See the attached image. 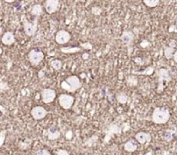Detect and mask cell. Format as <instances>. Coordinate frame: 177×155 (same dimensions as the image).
Wrapping results in <instances>:
<instances>
[{
	"instance_id": "11",
	"label": "cell",
	"mask_w": 177,
	"mask_h": 155,
	"mask_svg": "<svg viewBox=\"0 0 177 155\" xmlns=\"http://www.w3.org/2000/svg\"><path fill=\"white\" fill-rule=\"evenodd\" d=\"M120 40L124 44L130 46L134 40V33L130 30H124L120 36Z\"/></svg>"
},
{
	"instance_id": "18",
	"label": "cell",
	"mask_w": 177,
	"mask_h": 155,
	"mask_svg": "<svg viewBox=\"0 0 177 155\" xmlns=\"http://www.w3.org/2000/svg\"><path fill=\"white\" fill-rule=\"evenodd\" d=\"M155 71V68L150 66V67H147L145 69L143 70H137V71H133V74L135 75H146V76H150L152 75Z\"/></svg>"
},
{
	"instance_id": "25",
	"label": "cell",
	"mask_w": 177,
	"mask_h": 155,
	"mask_svg": "<svg viewBox=\"0 0 177 155\" xmlns=\"http://www.w3.org/2000/svg\"><path fill=\"white\" fill-rule=\"evenodd\" d=\"M80 46L83 49H87V50H91V49H92V45L90 42H85V43H81Z\"/></svg>"
},
{
	"instance_id": "14",
	"label": "cell",
	"mask_w": 177,
	"mask_h": 155,
	"mask_svg": "<svg viewBox=\"0 0 177 155\" xmlns=\"http://www.w3.org/2000/svg\"><path fill=\"white\" fill-rule=\"evenodd\" d=\"M124 148L128 153H134L137 150V144L133 140H130L124 145Z\"/></svg>"
},
{
	"instance_id": "26",
	"label": "cell",
	"mask_w": 177,
	"mask_h": 155,
	"mask_svg": "<svg viewBox=\"0 0 177 155\" xmlns=\"http://www.w3.org/2000/svg\"><path fill=\"white\" fill-rule=\"evenodd\" d=\"M36 155H52V154L50 153V152H49V150L43 149V150L38 151Z\"/></svg>"
},
{
	"instance_id": "2",
	"label": "cell",
	"mask_w": 177,
	"mask_h": 155,
	"mask_svg": "<svg viewBox=\"0 0 177 155\" xmlns=\"http://www.w3.org/2000/svg\"><path fill=\"white\" fill-rule=\"evenodd\" d=\"M82 86L81 81L76 76H70L67 77L61 83V88L69 93H74L79 89Z\"/></svg>"
},
{
	"instance_id": "13",
	"label": "cell",
	"mask_w": 177,
	"mask_h": 155,
	"mask_svg": "<svg viewBox=\"0 0 177 155\" xmlns=\"http://www.w3.org/2000/svg\"><path fill=\"white\" fill-rule=\"evenodd\" d=\"M1 42H2L3 44H5L6 46L12 45L13 43L16 42L14 34H13L11 31H6V32H5V34L3 35V37L1 39Z\"/></svg>"
},
{
	"instance_id": "30",
	"label": "cell",
	"mask_w": 177,
	"mask_h": 155,
	"mask_svg": "<svg viewBox=\"0 0 177 155\" xmlns=\"http://www.w3.org/2000/svg\"><path fill=\"white\" fill-rule=\"evenodd\" d=\"M140 45L142 46V47H143V48H146L147 45H149V42H148V41H144V42H141Z\"/></svg>"
},
{
	"instance_id": "15",
	"label": "cell",
	"mask_w": 177,
	"mask_h": 155,
	"mask_svg": "<svg viewBox=\"0 0 177 155\" xmlns=\"http://www.w3.org/2000/svg\"><path fill=\"white\" fill-rule=\"evenodd\" d=\"M31 13L32 16H35L36 18H39L40 16H42L43 14V5H39V4H36L32 6L31 8Z\"/></svg>"
},
{
	"instance_id": "23",
	"label": "cell",
	"mask_w": 177,
	"mask_h": 155,
	"mask_svg": "<svg viewBox=\"0 0 177 155\" xmlns=\"http://www.w3.org/2000/svg\"><path fill=\"white\" fill-rule=\"evenodd\" d=\"M6 133L7 130L0 131V147H2L5 143V138H6Z\"/></svg>"
},
{
	"instance_id": "12",
	"label": "cell",
	"mask_w": 177,
	"mask_h": 155,
	"mask_svg": "<svg viewBox=\"0 0 177 155\" xmlns=\"http://www.w3.org/2000/svg\"><path fill=\"white\" fill-rule=\"evenodd\" d=\"M135 139L141 145L149 144L151 141V136H150V134L148 133H145V132H138V133H137L135 134Z\"/></svg>"
},
{
	"instance_id": "28",
	"label": "cell",
	"mask_w": 177,
	"mask_h": 155,
	"mask_svg": "<svg viewBox=\"0 0 177 155\" xmlns=\"http://www.w3.org/2000/svg\"><path fill=\"white\" fill-rule=\"evenodd\" d=\"M65 138H66V140H71L72 138H73V132L71 131V130H69V131H67L66 133V134H65Z\"/></svg>"
},
{
	"instance_id": "19",
	"label": "cell",
	"mask_w": 177,
	"mask_h": 155,
	"mask_svg": "<svg viewBox=\"0 0 177 155\" xmlns=\"http://www.w3.org/2000/svg\"><path fill=\"white\" fill-rule=\"evenodd\" d=\"M175 53V48L173 47H165L164 48V56L168 60H170L172 58H174V55Z\"/></svg>"
},
{
	"instance_id": "36",
	"label": "cell",
	"mask_w": 177,
	"mask_h": 155,
	"mask_svg": "<svg viewBox=\"0 0 177 155\" xmlns=\"http://www.w3.org/2000/svg\"><path fill=\"white\" fill-rule=\"evenodd\" d=\"M1 53H2V49L0 48V54H1Z\"/></svg>"
},
{
	"instance_id": "34",
	"label": "cell",
	"mask_w": 177,
	"mask_h": 155,
	"mask_svg": "<svg viewBox=\"0 0 177 155\" xmlns=\"http://www.w3.org/2000/svg\"><path fill=\"white\" fill-rule=\"evenodd\" d=\"M6 2H7V3H13L14 1H11V0H7Z\"/></svg>"
},
{
	"instance_id": "5",
	"label": "cell",
	"mask_w": 177,
	"mask_h": 155,
	"mask_svg": "<svg viewBox=\"0 0 177 155\" xmlns=\"http://www.w3.org/2000/svg\"><path fill=\"white\" fill-rule=\"evenodd\" d=\"M23 25H24L25 34L28 36H34L36 35L37 29H38V18H35L33 22L24 20Z\"/></svg>"
},
{
	"instance_id": "6",
	"label": "cell",
	"mask_w": 177,
	"mask_h": 155,
	"mask_svg": "<svg viewBox=\"0 0 177 155\" xmlns=\"http://www.w3.org/2000/svg\"><path fill=\"white\" fill-rule=\"evenodd\" d=\"M58 102L61 108L65 110H68L73 107V103H74V97L67 94H61L58 97Z\"/></svg>"
},
{
	"instance_id": "1",
	"label": "cell",
	"mask_w": 177,
	"mask_h": 155,
	"mask_svg": "<svg viewBox=\"0 0 177 155\" xmlns=\"http://www.w3.org/2000/svg\"><path fill=\"white\" fill-rule=\"evenodd\" d=\"M170 119V112L169 108L164 107H156L153 110L151 120L155 124L163 125Z\"/></svg>"
},
{
	"instance_id": "21",
	"label": "cell",
	"mask_w": 177,
	"mask_h": 155,
	"mask_svg": "<svg viewBox=\"0 0 177 155\" xmlns=\"http://www.w3.org/2000/svg\"><path fill=\"white\" fill-rule=\"evenodd\" d=\"M50 67H52V69H54L55 70L58 71V70H60L61 68H62V62H61V60H52L50 62Z\"/></svg>"
},
{
	"instance_id": "33",
	"label": "cell",
	"mask_w": 177,
	"mask_h": 155,
	"mask_svg": "<svg viewBox=\"0 0 177 155\" xmlns=\"http://www.w3.org/2000/svg\"><path fill=\"white\" fill-rule=\"evenodd\" d=\"M1 34H3V28L0 26V35H1Z\"/></svg>"
},
{
	"instance_id": "3",
	"label": "cell",
	"mask_w": 177,
	"mask_h": 155,
	"mask_svg": "<svg viewBox=\"0 0 177 155\" xmlns=\"http://www.w3.org/2000/svg\"><path fill=\"white\" fill-rule=\"evenodd\" d=\"M158 77V86H157V93H162L164 89L165 86L171 81V76L168 69L164 68L160 69L157 72Z\"/></svg>"
},
{
	"instance_id": "9",
	"label": "cell",
	"mask_w": 177,
	"mask_h": 155,
	"mask_svg": "<svg viewBox=\"0 0 177 155\" xmlns=\"http://www.w3.org/2000/svg\"><path fill=\"white\" fill-rule=\"evenodd\" d=\"M31 113L33 119L36 120H40L46 117L48 111L42 106H36L31 109Z\"/></svg>"
},
{
	"instance_id": "20",
	"label": "cell",
	"mask_w": 177,
	"mask_h": 155,
	"mask_svg": "<svg viewBox=\"0 0 177 155\" xmlns=\"http://www.w3.org/2000/svg\"><path fill=\"white\" fill-rule=\"evenodd\" d=\"M117 101L120 104H125L127 101H128V96L124 93V92H120L117 95Z\"/></svg>"
},
{
	"instance_id": "16",
	"label": "cell",
	"mask_w": 177,
	"mask_h": 155,
	"mask_svg": "<svg viewBox=\"0 0 177 155\" xmlns=\"http://www.w3.org/2000/svg\"><path fill=\"white\" fill-rule=\"evenodd\" d=\"M61 137V132L58 129H54L53 127H50L48 129V139L50 140H55Z\"/></svg>"
},
{
	"instance_id": "7",
	"label": "cell",
	"mask_w": 177,
	"mask_h": 155,
	"mask_svg": "<svg viewBox=\"0 0 177 155\" xmlns=\"http://www.w3.org/2000/svg\"><path fill=\"white\" fill-rule=\"evenodd\" d=\"M42 101L45 104H49L55 101L56 98V92L52 89H43L41 90Z\"/></svg>"
},
{
	"instance_id": "29",
	"label": "cell",
	"mask_w": 177,
	"mask_h": 155,
	"mask_svg": "<svg viewBox=\"0 0 177 155\" xmlns=\"http://www.w3.org/2000/svg\"><path fill=\"white\" fill-rule=\"evenodd\" d=\"M134 61H135V62H136V63H137L138 65H142V64L143 63V62L142 61V59H141L140 57H136V58L134 59Z\"/></svg>"
},
{
	"instance_id": "10",
	"label": "cell",
	"mask_w": 177,
	"mask_h": 155,
	"mask_svg": "<svg viewBox=\"0 0 177 155\" xmlns=\"http://www.w3.org/2000/svg\"><path fill=\"white\" fill-rule=\"evenodd\" d=\"M60 8L59 0H47L44 3V9L49 14L55 13Z\"/></svg>"
},
{
	"instance_id": "22",
	"label": "cell",
	"mask_w": 177,
	"mask_h": 155,
	"mask_svg": "<svg viewBox=\"0 0 177 155\" xmlns=\"http://www.w3.org/2000/svg\"><path fill=\"white\" fill-rule=\"evenodd\" d=\"M143 3L149 8H155L159 5L160 1L159 0H143Z\"/></svg>"
},
{
	"instance_id": "32",
	"label": "cell",
	"mask_w": 177,
	"mask_h": 155,
	"mask_svg": "<svg viewBox=\"0 0 177 155\" xmlns=\"http://www.w3.org/2000/svg\"><path fill=\"white\" fill-rule=\"evenodd\" d=\"M174 61L175 62H177V49L175 50V55H174Z\"/></svg>"
},
{
	"instance_id": "35",
	"label": "cell",
	"mask_w": 177,
	"mask_h": 155,
	"mask_svg": "<svg viewBox=\"0 0 177 155\" xmlns=\"http://www.w3.org/2000/svg\"><path fill=\"white\" fill-rule=\"evenodd\" d=\"M146 155H152V152H150L149 153H147Z\"/></svg>"
},
{
	"instance_id": "4",
	"label": "cell",
	"mask_w": 177,
	"mask_h": 155,
	"mask_svg": "<svg viewBox=\"0 0 177 155\" xmlns=\"http://www.w3.org/2000/svg\"><path fill=\"white\" fill-rule=\"evenodd\" d=\"M28 59L32 66L39 65L44 59V53L39 49H31L28 54Z\"/></svg>"
},
{
	"instance_id": "31",
	"label": "cell",
	"mask_w": 177,
	"mask_h": 155,
	"mask_svg": "<svg viewBox=\"0 0 177 155\" xmlns=\"http://www.w3.org/2000/svg\"><path fill=\"white\" fill-rule=\"evenodd\" d=\"M0 112H1L2 113H5V112H6V110H5V107H3L2 105H0Z\"/></svg>"
},
{
	"instance_id": "8",
	"label": "cell",
	"mask_w": 177,
	"mask_h": 155,
	"mask_svg": "<svg viewBox=\"0 0 177 155\" xmlns=\"http://www.w3.org/2000/svg\"><path fill=\"white\" fill-rule=\"evenodd\" d=\"M55 42L60 45H64L70 41L71 34L66 30H60L55 35Z\"/></svg>"
},
{
	"instance_id": "24",
	"label": "cell",
	"mask_w": 177,
	"mask_h": 155,
	"mask_svg": "<svg viewBox=\"0 0 177 155\" xmlns=\"http://www.w3.org/2000/svg\"><path fill=\"white\" fill-rule=\"evenodd\" d=\"M9 89H10V87L6 82H0V94L5 91L9 90Z\"/></svg>"
},
{
	"instance_id": "27",
	"label": "cell",
	"mask_w": 177,
	"mask_h": 155,
	"mask_svg": "<svg viewBox=\"0 0 177 155\" xmlns=\"http://www.w3.org/2000/svg\"><path fill=\"white\" fill-rule=\"evenodd\" d=\"M56 155H70V154H69V153L67 152V150L60 149V150H58V151H57Z\"/></svg>"
},
{
	"instance_id": "17",
	"label": "cell",
	"mask_w": 177,
	"mask_h": 155,
	"mask_svg": "<svg viewBox=\"0 0 177 155\" xmlns=\"http://www.w3.org/2000/svg\"><path fill=\"white\" fill-rule=\"evenodd\" d=\"M61 53L63 54H75L79 52L81 49L79 47H61L60 48Z\"/></svg>"
}]
</instances>
